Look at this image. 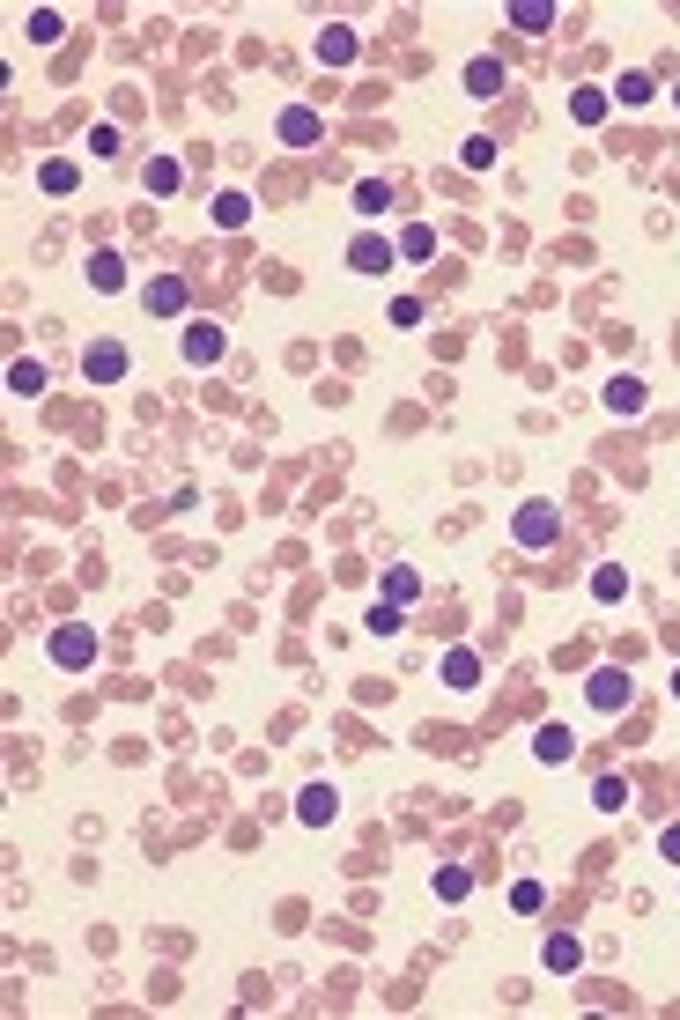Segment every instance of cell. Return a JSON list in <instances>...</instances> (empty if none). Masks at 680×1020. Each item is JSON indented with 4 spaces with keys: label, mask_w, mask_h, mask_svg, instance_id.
Masks as SVG:
<instances>
[{
    "label": "cell",
    "mask_w": 680,
    "mask_h": 1020,
    "mask_svg": "<svg viewBox=\"0 0 680 1020\" xmlns=\"http://www.w3.org/2000/svg\"><path fill=\"white\" fill-rule=\"evenodd\" d=\"M52 666H67V673L97 666V636L89 629H52Z\"/></svg>",
    "instance_id": "cell-1"
},
{
    "label": "cell",
    "mask_w": 680,
    "mask_h": 1020,
    "mask_svg": "<svg viewBox=\"0 0 680 1020\" xmlns=\"http://www.w3.org/2000/svg\"><path fill=\"white\" fill-rule=\"evenodd\" d=\"M82 377H89V385H119V377H126V348H119V340H97V348L82 355Z\"/></svg>",
    "instance_id": "cell-2"
},
{
    "label": "cell",
    "mask_w": 680,
    "mask_h": 1020,
    "mask_svg": "<svg viewBox=\"0 0 680 1020\" xmlns=\"http://www.w3.org/2000/svg\"><path fill=\"white\" fill-rule=\"evenodd\" d=\"M555 533H562V518H555L547 503H525V510H518V547H547Z\"/></svg>",
    "instance_id": "cell-3"
},
{
    "label": "cell",
    "mask_w": 680,
    "mask_h": 1020,
    "mask_svg": "<svg viewBox=\"0 0 680 1020\" xmlns=\"http://www.w3.org/2000/svg\"><path fill=\"white\" fill-rule=\"evenodd\" d=\"M584 695H592V710H621V703H629V673H621V666H599Z\"/></svg>",
    "instance_id": "cell-4"
},
{
    "label": "cell",
    "mask_w": 680,
    "mask_h": 1020,
    "mask_svg": "<svg viewBox=\"0 0 680 1020\" xmlns=\"http://www.w3.org/2000/svg\"><path fill=\"white\" fill-rule=\"evenodd\" d=\"M348 60H355V30L326 23V30H318V67H348Z\"/></svg>",
    "instance_id": "cell-5"
},
{
    "label": "cell",
    "mask_w": 680,
    "mask_h": 1020,
    "mask_svg": "<svg viewBox=\"0 0 680 1020\" xmlns=\"http://www.w3.org/2000/svg\"><path fill=\"white\" fill-rule=\"evenodd\" d=\"M333 814H340V791L333 784H311L304 799H296V821H311V828H326Z\"/></svg>",
    "instance_id": "cell-6"
},
{
    "label": "cell",
    "mask_w": 680,
    "mask_h": 1020,
    "mask_svg": "<svg viewBox=\"0 0 680 1020\" xmlns=\"http://www.w3.org/2000/svg\"><path fill=\"white\" fill-rule=\"evenodd\" d=\"M222 326H185V363H222Z\"/></svg>",
    "instance_id": "cell-7"
},
{
    "label": "cell",
    "mask_w": 680,
    "mask_h": 1020,
    "mask_svg": "<svg viewBox=\"0 0 680 1020\" xmlns=\"http://www.w3.org/2000/svg\"><path fill=\"white\" fill-rule=\"evenodd\" d=\"M348 267H355V274H385V267H392V244H385V237H355V244H348Z\"/></svg>",
    "instance_id": "cell-8"
},
{
    "label": "cell",
    "mask_w": 680,
    "mask_h": 1020,
    "mask_svg": "<svg viewBox=\"0 0 680 1020\" xmlns=\"http://www.w3.org/2000/svg\"><path fill=\"white\" fill-rule=\"evenodd\" d=\"M318 134H326V126H318V111H304V104L281 111V141H289V148H311Z\"/></svg>",
    "instance_id": "cell-9"
},
{
    "label": "cell",
    "mask_w": 680,
    "mask_h": 1020,
    "mask_svg": "<svg viewBox=\"0 0 680 1020\" xmlns=\"http://www.w3.org/2000/svg\"><path fill=\"white\" fill-rule=\"evenodd\" d=\"M474 680H481V658L466 651V644H451L444 651V688H474Z\"/></svg>",
    "instance_id": "cell-10"
},
{
    "label": "cell",
    "mask_w": 680,
    "mask_h": 1020,
    "mask_svg": "<svg viewBox=\"0 0 680 1020\" xmlns=\"http://www.w3.org/2000/svg\"><path fill=\"white\" fill-rule=\"evenodd\" d=\"M148 311H156V318H178L185 311V281H170V274L148 281Z\"/></svg>",
    "instance_id": "cell-11"
},
{
    "label": "cell",
    "mask_w": 680,
    "mask_h": 1020,
    "mask_svg": "<svg viewBox=\"0 0 680 1020\" xmlns=\"http://www.w3.org/2000/svg\"><path fill=\"white\" fill-rule=\"evenodd\" d=\"M533 754H540V762H570V754H577V740H570V725H540V740H533Z\"/></svg>",
    "instance_id": "cell-12"
},
{
    "label": "cell",
    "mask_w": 680,
    "mask_h": 1020,
    "mask_svg": "<svg viewBox=\"0 0 680 1020\" xmlns=\"http://www.w3.org/2000/svg\"><path fill=\"white\" fill-rule=\"evenodd\" d=\"M540 961H547V969H555V976H570L577 961H584V947H577L570 932H555V939H547V947H540Z\"/></svg>",
    "instance_id": "cell-13"
},
{
    "label": "cell",
    "mask_w": 680,
    "mask_h": 1020,
    "mask_svg": "<svg viewBox=\"0 0 680 1020\" xmlns=\"http://www.w3.org/2000/svg\"><path fill=\"white\" fill-rule=\"evenodd\" d=\"M496 89H503V67L496 60H474V67H466V97H496Z\"/></svg>",
    "instance_id": "cell-14"
},
{
    "label": "cell",
    "mask_w": 680,
    "mask_h": 1020,
    "mask_svg": "<svg viewBox=\"0 0 680 1020\" xmlns=\"http://www.w3.org/2000/svg\"><path fill=\"white\" fill-rule=\"evenodd\" d=\"M607 89H577V97H570V111H577V126H599V119H607Z\"/></svg>",
    "instance_id": "cell-15"
},
{
    "label": "cell",
    "mask_w": 680,
    "mask_h": 1020,
    "mask_svg": "<svg viewBox=\"0 0 680 1020\" xmlns=\"http://www.w3.org/2000/svg\"><path fill=\"white\" fill-rule=\"evenodd\" d=\"M607 407L614 414H644V385H636V377H614V385H607Z\"/></svg>",
    "instance_id": "cell-16"
},
{
    "label": "cell",
    "mask_w": 680,
    "mask_h": 1020,
    "mask_svg": "<svg viewBox=\"0 0 680 1020\" xmlns=\"http://www.w3.org/2000/svg\"><path fill=\"white\" fill-rule=\"evenodd\" d=\"M89 281H97L104 296H111V289H126V267H119V252H97V259H89Z\"/></svg>",
    "instance_id": "cell-17"
},
{
    "label": "cell",
    "mask_w": 680,
    "mask_h": 1020,
    "mask_svg": "<svg viewBox=\"0 0 680 1020\" xmlns=\"http://www.w3.org/2000/svg\"><path fill=\"white\" fill-rule=\"evenodd\" d=\"M215 222H222V230H244V222H252V200H244V193H222L215 200Z\"/></svg>",
    "instance_id": "cell-18"
},
{
    "label": "cell",
    "mask_w": 680,
    "mask_h": 1020,
    "mask_svg": "<svg viewBox=\"0 0 680 1020\" xmlns=\"http://www.w3.org/2000/svg\"><path fill=\"white\" fill-rule=\"evenodd\" d=\"M8 392H23V400H30V392H45V363H30V355H23V363L8 370Z\"/></svg>",
    "instance_id": "cell-19"
},
{
    "label": "cell",
    "mask_w": 680,
    "mask_h": 1020,
    "mask_svg": "<svg viewBox=\"0 0 680 1020\" xmlns=\"http://www.w3.org/2000/svg\"><path fill=\"white\" fill-rule=\"evenodd\" d=\"M355 207H363V215H385V207H392L385 178H363V185H355Z\"/></svg>",
    "instance_id": "cell-20"
},
{
    "label": "cell",
    "mask_w": 680,
    "mask_h": 1020,
    "mask_svg": "<svg viewBox=\"0 0 680 1020\" xmlns=\"http://www.w3.org/2000/svg\"><path fill=\"white\" fill-rule=\"evenodd\" d=\"M437 252V230H429V222H414V230L400 237V259H429Z\"/></svg>",
    "instance_id": "cell-21"
},
{
    "label": "cell",
    "mask_w": 680,
    "mask_h": 1020,
    "mask_svg": "<svg viewBox=\"0 0 680 1020\" xmlns=\"http://www.w3.org/2000/svg\"><path fill=\"white\" fill-rule=\"evenodd\" d=\"M510 23H518V30H555V8H540V0H525V8H510Z\"/></svg>",
    "instance_id": "cell-22"
},
{
    "label": "cell",
    "mask_w": 680,
    "mask_h": 1020,
    "mask_svg": "<svg viewBox=\"0 0 680 1020\" xmlns=\"http://www.w3.org/2000/svg\"><path fill=\"white\" fill-rule=\"evenodd\" d=\"M74 178H82L74 163H45V170H37V185H45V193H74Z\"/></svg>",
    "instance_id": "cell-23"
},
{
    "label": "cell",
    "mask_w": 680,
    "mask_h": 1020,
    "mask_svg": "<svg viewBox=\"0 0 680 1020\" xmlns=\"http://www.w3.org/2000/svg\"><path fill=\"white\" fill-rule=\"evenodd\" d=\"M148 193H178V163H170V156H156V163H148Z\"/></svg>",
    "instance_id": "cell-24"
},
{
    "label": "cell",
    "mask_w": 680,
    "mask_h": 1020,
    "mask_svg": "<svg viewBox=\"0 0 680 1020\" xmlns=\"http://www.w3.org/2000/svg\"><path fill=\"white\" fill-rule=\"evenodd\" d=\"M414 592H422V577H414V570H392V577H385V599H392V607H407Z\"/></svg>",
    "instance_id": "cell-25"
},
{
    "label": "cell",
    "mask_w": 680,
    "mask_h": 1020,
    "mask_svg": "<svg viewBox=\"0 0 680 1020\" xmlns=\"http://www.w3.org/2000/svg\"><path fill=\"white\" fill-rule=\"evenodd\" d=\"M592 799L607 806V814H621V806H629V784H621V777H599V784H592Z\"/></svg>",
    "instance_id": "cell-26"
},
{
    "label": "cell",
    "mask_w": 680,
    "mask_h": 1020,
    "mask_svg": "<svg viewBox=\"0 0 680 1020\" xmlns=\"http://www.w3.org/2000/svg\"><path fill=\"white\" fill-rule=\"evenodd\" d=\"M459 163H466V170H488V163H496V141H488V134H474V141L459 148Z\"/></svg>",
    "instance_id": "cell-27"
},
{
    "label": "cell",
    "mask_w": 680,
    "mask_h": 1020,
    "mask_svg": "<svg viewBox=\"0 0 680 1020\" xmlns=\"http://www.w3.org/2000/svg\"><path fill=\"white\" fill-rule=\"evenodd\" d=\"M466 887H474V880H466L459 865H444V873H437V902H466Z\"/></svg>",
    "instance_id": "cell-28"
},
{
    "label": "cell",
    "mask_w": 680,
    "mask_h": 1020,
    "mask_svg": "<svg viewBox=\"0 0 680 1020\" xmlns=\"http://www.w3.org/2000/svg\"><path fill=\"white\" fill-rule=\"evenodd\" d=\"M614 97H621V104H651V74H621Z\"/></svg>",
    "instance_id": "cell-29"
},
{
    "label": "cell",
    "mask_w": 680,
    "mask_h": 1020,
    "mask_svg": "<svg viewBox=\"0 0 680 1020\" xmlns=\"http://www.w3.org/2000/svg\"><path fill=\"white\" fill-rule=\"evenodd\" d=\"M592 592L599 599H621V592H629V570H592Z\"/></svg>",
    "instance_id": "cell-30"
},
{
    "label": "cell",
    "mask_w": 680,
    "mask_h": 1020,
    "mask_svg": "<svg viewBox=\"0 0 680 1020\" xmlns=\"http://www.w3.org/2000/svg\"><path fill=\"white\" fill-rule=\"evenodd\" d=\"M370 629H377V636H400V607H392V599H377V607H370Z\"/></svg>",
    "instance_id": "cell-31"
},
{
    "label": "cell",
    "mask_w": 680,
    "mask_h": 1020,
    "mask_svg": "<svg viewBox=\"0 0 680 1020\" xmlns=\"http://www.w3.org/2000/svg\"><path fill=\"white\" fill-rule=\"evenodd\" d=\"M510 910L533 917V910H540V880H518V887H510Z\"/></svg>",
    "instance_id": "cell-32"
},
{
    "label": "cell",
    "mask_w": 680,
    "mask_h": 1020,
    "mask_svg": "<svg viewBox=\"0 0 680 1020\" xmlns=\"http://www.w3.org/2000/svg\"><path fill=\"white\" fill-rule=\"evenodd\" d=\"M30 37H37V45H52V37H60V15L37 8V15H30Z\"/></svg>",
    "instance_id": "cell-33"
},
{
    "label": "cell",
    "mask_w": 680,
    "mask_h": 1020,
    "mask_svg": "<svg viewBox=\"0 0 680 1020\" xmlns=\"http://www.w3.org/2000/svg\"><path fill=\"white\" fill-rule=\"evenodd\" d=\"M658 850H666V858H673V865H680V821H673V828H666V836H658Z\"/></svg>",
    "instance_id": "cell-34"
},
{
    "label": "cell",
    "mask_w": 680,
    "mask_h": 1020,
    "mask_svg": "<svg viewBox=\"0 0 680 1020\" xmlns=\"http://www.w3.org/2000/svg\"><path fill=\"white\" fill-rule=\"evenodd\" d=\"M673 695H680V673H673Z\"/></svg>",
    "instance_id": "cell-35"
},
{
    "label": "cell",
    "mask_w": 680,
    "mask_h": 1020,
    "mask_svg": "<svg viewBox=\"0 0 680 1020\" xmlns=\"http://www.w3.org/2000/svg\"><path fill=\"white\" fill-rule=\"evenodd\" d=\"M673 97H680V89H673Z\"/></svg>",
    "instance_id": "cell-36"
}]
</instances>
